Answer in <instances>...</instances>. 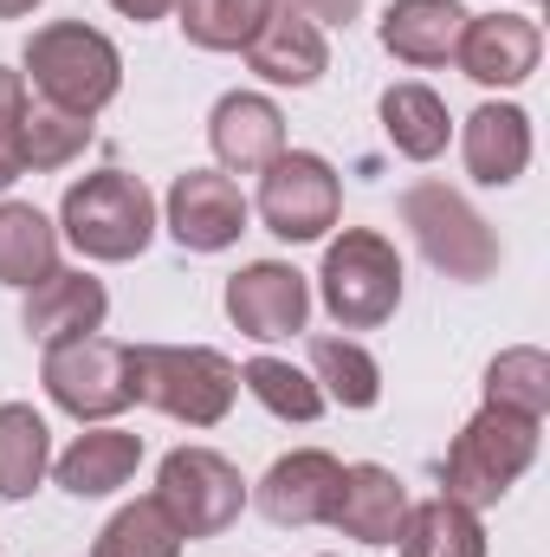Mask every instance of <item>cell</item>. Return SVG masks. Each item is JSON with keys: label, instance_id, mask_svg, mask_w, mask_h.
Segmentation results:
<instances>
[{"label": "cell", "instance_id": "14", "mask_svg": "<svg viewBox=\"0 0 550 557\" xmlns=\"http://www.w3.org/2000/svg\"><path fill=\"white\" fill-rule=\"evenodd\" d=\"M104 318H111V292H104V278H91L85 267L46 273L26 292V305H20V324H26V337H39V344L91 337V331H104Z\"/></svg>", "mask_w": 550, "mask_h": 557}, {"label": "cell", "instance_id": "7", "mask_svg": "<svg viewBox=\"0 0 550 557\" xmlns=\"http://www.w3.org/2000/svg\"><path fill=\"white\" fill-rule=\"evenodd\" d=\"M149 499L168 512V525L182 539H221L240 519V506H247V480L214 447H175L155 467V493Z\"/></svg>", "mask_w": 550, "mask_h": 557}, {"label": "cell", "instance_id": "9", "mask_svg": "<svg viewBox=\"0 0 550 557\" xmlns=\"http://www.w3.org/2000/svg\"><path fill=\"white\" fill-rule=\"evenodd\" d=\"M253 208H260L266 234L304 247V240H324V234L337 227V214H343V182H337V169H330L324 156H311V149H278L273 162L260 169V201H253Z\"/></svg>", "mask_w": 550, "mask_h": 557}, {"label": "cell", "instance_id": "26", "mask_svg": "<svg viewBox=\"0 0 550 557\" xmlns=\"http://www.w3.org/2000/svg\"><path fill=\"white\" fill-rule=\"evenodd\" d=\"M91 143V117L78 111H59L46 98H26V117H20V156H26V175H52L65 162H78Z\"/></svg>", "mask_w": 550, "mask_h": 557}, {"label": "cell", "instance_id": "25", "mask_svg": "<svg viewBox=\"0 0 550 557\" xmlns=\"http://www.w3.org/2000/svg\"><path fill=\"white\" fill-rule=\"evenodd\" d=\"M402 557H486V525L453 499H421L402 519Z\"/></svg>", "mask_w": 550, "mask_h": 557}, {"label": "cell", "instance_id": "20", "mask_svg": "<svg viewBox=\"0 0 550 557\" xmlns=\"http://www.w3.org/2000/svg\"><path fill=\"white\" fill-rule=\"evenodd\" d=\"M460 26H466V7L460 0H389L383 13V46L402 59V65H447L453 46H460Z\"/></svg>", "mask_w": 550, "mask_h": 557}, {"label": "cell", "instance_id": "18", "mask_svg": "<svg viewBox=\"0 0 550 557\" xmlns=\"http://www.w3.org/2000/svg\"><path fill=\"white\" fill-rule=\"evenodd\" d=\"M142 467V434L98 421L91 434H78L65 454H52V480L72 499H111L117 486H130V473Z\"/></svg>", "mask_w": 550, "mask_h": 557}, {"label": "cell", "instance_id": "23", "mask_svg": "<svg viewBox=\"0 0 550 557\" xmlns=\"http://www.w3.org/2000/svg\"><path fill=\"white\" fill-rule=\"evenodd\" d=\"M52 473V428L33 403H0V499L39 493Z\"/></svg>", "mask_w": 550, "mask_h": 557}, {"label": "cell", "instance_id": "21", "mask_svg": "<svg viewBox=\"0 0 550 557\" xmlns=\"http://www.w3.org/2000/svg\"><path fill=\"white\" fill-rule=\"evenodd\" d=\"M383 137L396 143V156H409V162H434L447 137H453V117H447V104H440V91H427V85H389L383 91Z\"/></svg>", "mask_w": 550, "mask_h": 557}, {"label": "cell", "instance_id": "29", "mask_svg": "<svg viewBox=\"0 0 550 557\" xmlns=\"http://www.w3.org/2000/svg\"><path fill=\"white\" fill-rule=\"evenodd\" d=\"M240 389L278 421H317L324 416V389L311 383V370H298V363H285V357H253L247 370H240Z\"/></svg>", "mask_w": 550, "mask_h": 557}, {"label": "cell", "instance_id": "12", "mask_svg": "<svg viewBox=\"0 0 550 557\" xmlns=\"http://www.w3.org/2000/svg\"><path fill=\"white\" fill-rule=\"evenodd\" d=\"M227 318H234L240 337H260V344L298 337L304 318H311V285L285 260H253V267H240L227 278Z\"/></svg>", "mask_w": 550, "mask_h": 557}, {"label": "cell", "instance_id": "3", "mask_svg": "<svg viewBox=\"0 0 550 557\" xmlns=\"http://www.w3.org/2000/svg\"><path fill=\"white\" fill-rule=\"evenodd\" d=\"M538 434L545 421L512 416V409H479L453 434L447 460H440V499L466 506V512H486L499 506L538 460Z\"/></svg>", "mask_w": 550, "mask_h": 557}, {"label": "cell", "instance_id": "28", "mask_svg": "<svg viewBox=\"0 0 550 557\" xmlns=\"http://www.w3.org/2000/svg\"><path fill=\"white\" fill-rule=\"evenodd\" d=\"M278 0H175V20L188 33V46L201 52H247V39L266 26Z\"/></svg>", "mask_w": 550, "mask_h": 557}, {"label": "cell", "instance_id": "22", "mask_svg": "<svg viewBox=\"0 0 550 557\" xmlns=\"http://www.w3.org/2000/svg\"><path fill=\"white\" fill-rule=\"evenodd\" d=\"M46 273H59V227L33 201H0V285L33 292Z\"/></svg>", "mask_w": 550, "mask_h": 557}, {"label": "cell", "instance_id": "15", "mask_svg": "<svg viewBox=\"0 0 550 557\" xmlns=\"http://www.w3.org/2000/svg\"><path fill=\"white\" fill-rule=\"evenodd\" d=\"M402 519H409V486L389 473V467H376V460H357V467H343V480H337V499H330V525L343 532V539H357V545H396L402 539Z\"/></svg>", "mask_w": 550, "mask_h": 557}, {"label": "cell", "instance_id": "5", "mask_svg": "<svg viewBox=\"0 0 550 557\" xmlns=\"http://www.w3.org/2000/svg\"><path fill=\"white\" fill-rule=\"evenodd\" d=\"M402 227L414 234L421 260L434 267L440 278H460V285H479V278L499 273V234L486 227V214L447 188V182H409L402 195Z\"/></svg>", "mask_w": 550, "mask_h": 557}, {"label": "cell", "instance_id": "2", "mask_svg": "<svg viewBox=\"0 0 550 557\" xmlns=\"http://www.w3.org/2000/svg\"><path fill=\"white\" fill-rule=\"evenodd\" d=\"M130 383L142 409L182 428H221L240 396V363L208 344H130Z\"/></svg>", "mask_w": 550, "mask_h": 557}, {"label": "cell", "instance_id": "1", "mask_svg": "<svg viewBox=\"0 0 550 557\" xmlns=\"http://www.w3.org/2000/svg\"><path fill=\"white\" fill-rule=\"evenodd\" d=\"M20 78L33 98L59 104V111H78V117H98L117 91H124V52L111 46V33L85 26V20H52L26 39L20 52Z\"/></svg>", "mask_w": 550, "mask_h": 557}, {"label": "cell", "instance_id": "16", "mask_svg": "<svg viewBox=\"0 0 550 557\" xmlns=\"http://www.w3.org/2000/svg\"><path fill=\"white\" fill-rule=\"evenodd\" d=\"M247 65H253L266 85L304 91V85H317V78L330 72V39H324L317 20H304V13H291V7H273L266 26L247 39Z\"/></svg>", "mask_w": 550, "mask_h": 557}, {"label": "cell", "instance_id": "11", "mask_svg": "<svg viewBox=\"0 0 550 557\" xmlns=\"http://www.w3.org/2000/svg\"><path fill=\"white\" fill-rule=\"evenodd\" d=\"M545 59V33L532 13H466L460 26V46H453V65L473 78V85H525Z\"/></svg>", "mask_w": 550, "mask_h": 557}, {"label": "cell", "instance_id": "10", "mask_svg": "<svg viewBox=\"0 0 550 557\" xmlns=\"http://www.w3.org/2000/svg\"><path fill=\"white\" fill-rule=\"evenodd\" d=\"M247 195H240V182L234 175H221V169H188V175H175V188H168V201H162V221H168V234H175V247H188V253H227L240 234H247Z\"/></svg>", "mask_w": 550, "mask_h": 557}, {"label": "cell", "instance_id": "34", "mask_svg": "<svg viewBox=\"0 0 550 557\" xmlns=\"http://www.w3.org/2000/svg\"><path fill=\"white\" fill-rule=\"evenodd\" d=\"M33 7H39V0H0V20H26Z\"/></svg>", "mask_w": 550, "mask_h": 557}, {"label": "cell", "instance_id": "13", "mask_svg": "<svg viewBox=\"0 0 550 557\" xmlns=\"http://www.w3.org/2000/svg\"><path fill=\"white\" fill-rule=\"evenodd\" d=\"M337 480H343V460L324 454V447H291L278 454L260 480V512L285 525V532H304V525H330V499H337Z\"/></svg>", "mask_w": 550, "mask_h": 557}, {"label": "cell", "instance_id": "30", "mask_svg": "<svg viewBox=\"0 0 550 557\" xmlns=\"http://www.w3.org/2000/svg\"><path fill=\"white\" fill-rule=\"evenodd\" d=\"M91 557H182V532L168 525V512L155 499H137L98 532Z\"/></svg>", "mask_w": 550, "mask_h": 557}, {"label": "cell", "instance_id": "17", "mask_svg": "<svg viewBox=\"0 0 550 557\" xmlns=\"http://www.w3.org/2000/svg\"><path fill=\"white\" fill-rule=\"evenodd\" d=\"M208 143H214L227 175H260L285 149V111L260 91H227L208 117Z\"/></svg>", "mask_w": 550, "mask_h": 557}, {"label": "cell", "instance_id": "32", "mask_svg": "<svg viewBox=\"0 0 550 557\" xmlns=\"http://www.w3.org/2000/svg\"><path fill=\"white\" fill-rule=\"evenodd\" d=\"M278 7H291V13H304L317 26H350L363 13V0H278Z\"/></svg>", "mask_w": 550, "mask_h": 557}, {"label": "cell", "instance_id": "33", "mask_svg": "<svg viewBox=\"0 0 550 557\" xmlns=\"http://www.w3.org/2000/svg\"><path fill=\"white\" fill-rule=\"evenodd\" d=\"M124 20H137V26H149V20H162V13H175V0H111Z\"/></svg>", "mask_w": 550, "mask_h": 557}, {"label": "cell", "instance_id": "4", "mask_svg": "<svg viewBox=\"0 0 550 557\" xmlns=\"http://www.w3.org/2000/svg\"><path fill=\"white\" fill-rule=\"evenodd\" d=\"M59 234L85 260H98V267H124V260H137L142 247L155 240V195L142 188V175H130V169H98V175L65 188Z\"/></svg>", "mask_w": 550, "mask_h": 557}, {"label": "cell", "instance_id": "19", "mask_svg": "<svg viewBox=\"0 0 550 557\" xmlns=\"http://www.w3.org/2000/svg\"><path fill=\"white\" fill-rule=\"evenodd\" d=\"M460 156H466V175L473 182L512 188L532 169V117L518 104H479L460 124Z\"/></svg>", "mask_w": 550, "mask_h": 557}, {"label": "cell", "instance_id": "6", "mask_svg": "<svg viewBox=\"0 0 550 557\" xmlns=\"http://www.w3.org/2000/svg\"><path fill=\"white\" fill-rule=\"evenodd\" d=\"M317 292H324V311H330L343 331H376V324H389L396 305H402V253H396V240L376 234V227H343V234L324 247Z\"/></svg>", "mask_w": 550, "mask_h": 557}, {"label": "cell", "instance_id": "27", "mask_svg": "<svg viewBox=\"0 0 550 557\" xmlns=\"http://www.w3.org/2000/svg\"><path fill=\"white\" fill-rule=\"evenodd\" d=\"M486 409H512V416H550V357L538 344H512L486 363Z\"/></svg>", "mask_w": 550, "mask_h": 557}, {"label": "cell", "instance_id": "31", "mask_svg": "<svg viewBox=\"0 0 550 557\" xmlns=\"http://www.w3.org/2000/svg\"><path fill=\"white\" fill-rule=\"evenodd\" d=\"M26 78L0 65V188H13L26 175V156H20V117H26Z\"/></svg>", "mask_w": 550, "mask_h": 557}, {"label": "cell", "instance_id": "8", "mask_svg": "<svg viewBox=\"0 0 550 557\" xmlns=\"http://www.w3.org/2000/svg\"><path fill=\"white\" fill-rule=\"evenodd\" d=\"M39 383L46 396L78 421H111L137 403V383H130V344H111V337H65V344H46V363H39Z\"/></svg>", "mask_w": 550, "mask_h": 557}, {"label": "cell", "instance_id": "24", "mask_svg": "<svg viewBox=\"0 0 550 557\" xmlns=\"http://www.w3.org/2000/svg\"><path fill=\"white\" fill-rule=\"evenodd\" d=\"M311 383L337 409H376L383 403V363L357 337H311Z\"/></svg>", "mask_w": 550, "mask_h": 557}]
</instances>
